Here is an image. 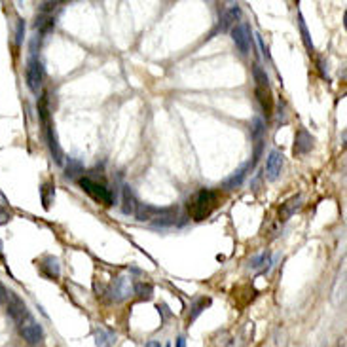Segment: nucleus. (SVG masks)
Masks as SVG:
<instances>
[{
    "mask_svg": "<svg viewBox=\"0 0 347 347\" xmlns=\"http://www.w3.org/2000/svg\"><path fill=\"white\" fill-rule=\"evenodd\" d=\"M218 205V195L213 190H199L195 192L188 201H186V209H188V215L195 222H201L209 217Z\"/></svg>",
    "mask_w": 347,
    "mask_h": 347,
    "instance_id": "f257e3e1",
    "label": "nucleus"
},
{
    "mask_svg": "<svg viewBox=\"0 0 347 347\" xmlns=\"http://www.w3.org/2000/svg\"><path fill=\"white\" fill-rule=\"evenodd\" d=\"M80 188L86 192L87 195H91L97 203H103V205H114V195L110 192L105 184H99L95 182L93 178H80Z\"/></svg>",
    "mask_w": 347,
    "mask_h": 347,
    "instance_id": "f03ea898",
    "label": "nucleus"
},
{
    "mask_svg": "<svg viewBox=\"0 0 347 347\" xmlns=\"http://www.w3.org/2000/svg\"><path fill=\"white\" fill-rule=\"evenodd\" d=\"M17 325H19V334H21L23 340H25L27 344L36 346V344H40V342H42V338H44L42 326L34 321V317H32L31 313L23 319L21 323H17Z\"/></svg>",
    "mask_w": 347,
    "mask_h": 347,
    "instance_id": "7ed1b4c3",
    "label": "nucleus"
},
{
    "mask_svg": "<svg viewBox=\"0 0 347 347\" xmlns=\"http://www.w3.org/2000/svg\"><path fill=\"white\" fill-rule=\"evenodd\" d=\"M251 25L249 23H239L232 29V40L236 42L237 49L243 55H249L252 51V36H251Z\"/></svg>",
    "mask_w": 347,
    "mask_h": 347,
    "instance_id": "20e7f679",
    "label": "nucleus"
},
{
    "mask_svg": "<svg viewBox=\"0 0 347 347\" xmlns=\"http://www.w3.org/2000/svg\"><path fill=\"white\" fill-rule=\"evenodd\" d=\"M25 78H27V86L32 93H38V89L44 82V66L38 57H31L27 68H25Z\"/></svg>",
    "mask_w": 347,
    "mask_h": 347,
    "instance_id": "39448f33",
    "label": "nucleus"
},
{
    "mask_svg": "<svg viewBox=\"0 0 347 347\" xmlns=\"http://www.w3.org/2000/svg\"><path fill=\"white\" fill-rule=\"evenodd\" d=\"M6 305H8V313L12 315V319H14L16 323H21L23 319L29 315L25 302H23L21 298H17V294L12 292V290H8V304Z\"/></svg>",
    "mask_w": 347,
    "mask_h": 347,
    "instance_id": "423d86ee",
    "label": "nucleus"
},
{
    "mask_svg": "<svg viewBox=\"0 0 347 347\" xmlns=\"http://www.w3.org/2000/svg\"><path fill=\"white\" fill-rule=\"evenodd\" d=\"M283 163H284V159H283L281 152L273 150V152L269 154V158H268V161H266V173H268V178H269V180H275V178L281 174Z\"/></svg>",
    "mask_w": 347,
    "mask_h": 347,
    "instance_id": "0eeeda50",
    "label": "nucleus"
},
{
    "mask_svg": "<svg viewBox=\"0 0 347 347\" xmlns=\"http://www.w3.org/2000/svg\"><path fill=\"white\" fill-rule=\"evenodd\" d=\"M47 146H49V152L53 156V159H55V163H59V165H63V159H65V154H63V148H61V144H59V141H57V133L53 129V126H47Z\"/></svg>",
    "mask_w": 347,
    "mask_h": 347,
    "instance_id": "6e6552de",
    "label": "nucleus"
},
{
    "mask_svg": "<svg viewBox=\"0 0 347 347\" xmlns=\"http://www.w3.org/2000/svg\"><path fill=\"white\" fill-rule=\"evenodd\" d=\"M254 95L258 99V105H260L262 112L266 114V118H269L273 114V97H271L269 87H256Z\"/></svg>",
    "mask_w": 347,
    "mask_h": 347,
    "instance_id": "1a4fd4ad",
    "label": "nucleus"
},
{
    "mask_svg": "<svg viewBox=\"0 0 347 347\" xmlns=\"http://www.w3.org/2000/svg\"><path fill=\"white\" fill-rule=\"evenodd\" d=\"M313 148V137L307 133V129H300L296 133V142H294V154L302 156Z\"/></svg>",
    "mask_w": 347,
    "mask_h": 347,
    "instance_id": "9d476101",
    "label": "nucleus"
},
{
    "mask_svg": "<svg viewBox=\"0 0 347 347\" xmlns=\"http://www.w3.org/2000/svg\"><path fill=\"white\" fill-rule=\"evenodd\" d=\"M300 205H302V197H300V195L290 197L286 203H283V207L279 209V218H281V220H288V218L300 209Z\"/></svg>",
    "mask_w": 347,
    "mask_h": 347,
    "instance_id": "9b49d317",
    "label": "nucleus"
},
{
    "mask_svg": "<svg viewBox=\"0 0 347 347\" xmlns=\"http://www.w3.org/2000/svg\"><path fill=\"white\" fill-rule=\"evenodd\" d=\"M42 271L49 279H57L59 277V262L53 256H46L42 262Z\"/></svg>",
    "mask_w": 347,
    "mask_h": 347,
    "instance_id": "f8f14e48",
    "label": "nucleus"
},
{
    "mask_svg": "<svg viewBox=\"0 0 347 347\" xmlns=\"http://www.w3.org/2000/svg\"><path fill=\"white\" fill-rule=\"evenodd\" d=\"M137 199H135V195L131 192L129 186H124V213L126 215H135V211H137Z\"/></svg>",
    "mask_w": 347,
    "mask_h": 347,
    "instance_id": "ddd939ff",
    "label": "nucleus"
},
{
    "mask_svg": "<svg viewBox=\"0 0 347 347\" xmlns=\"http://www.w3.org/2000/svg\"><path fill=\"white\" fill-rule=\"evenodd\" d=\"M239 14H241V8L239 6H234V8H230L226 14H224V17H222V23H220V31H228L236 19L239 17Z\"/></svg>",
    "mask_w": 347,
    "mask_h": 347,
    "instance_id": "4468645a",
    "label": "nucleus"
},
{
    "mask_svg": "<svg viewBox=\"0 0 347 347\" xmlns=\"http://www.w3.org/2000/svg\"><path fill=\"white\" fill-rule=\"evenodd\" d=\"M131 292V284H127L126 277H118L114 283V294H116V300H124L127 294Z\"/></svg>",
    "mask_w": 347,
    "mask_h": 347,
    "instance_id": "2eb2a0df",
    "label": "nucleus"
},
{
    "mask_svg": "<svg viewBox=\"0 0 347 347\" xmlns=\"http://www.w3.org/2000/svg\"><path fill=\"white\" fill-rule=\"evenodd\" d=\"M249 167H251V165H245V167H243V169H239L236 174H232V176L224 182V186H226V188H230V190H232V188H239V186H241V182H243V178H245V174H247V169H249Z\"/></svg>",
    "mask_w": 347,
    "mask_h": 347,
    "instance_id": "dca6fc26",
    "label": "nucleus"
},
{
    "mask_svg": "<svg viewBox=\"0 0 347 347\" xmlns=\"http://www.w3.org/2000/svg\"><path fill=\"white\" fill-rule=\"evenodd\" d=\"M40 194H42L44 209H49V205H51V201H53V195H55V186H53V182H46V184L42 186V190H40Z\"/></svg>",
    "mask_w": 347,
    "mask_h": 347,
    "instance_id": "f3484780",
    "label": "nucleus"
},
{
    "mask_svg": "<svg viewBox=\"0 0 347 347\" xmlns=\"http://www.w3.org/2000/svg\"><path fill=\"white\" fill-rule=\"evenodd\" d=\"M252 76H254V82H256V87H269V78L266 74V70L262 68L260 65L252 66Z\"/></svg>",
    "mask_w": 347,
    "mask_h": 347,
    "instance_id": "a211bd4d",
    "label": "nucleus"
},
{
    "mask_svg": "<svg viewBox=\"0 0 347 347\" xmlns=\"http://www.w3.org/2000/svg\"><path fill=\"white\" fill-rule=\"evenodd\" d=\"M112 342H114V336L110 332H105L103 328H99L95 332V344H97V347H110Z\"/></svg>",
    "mask_w": 347,
    "mask_h": 347,
    "instance_id": "6ab92c4d",
    "label": "nucleus"
},
{
    "mask_svg": "<svg viewBox=\"0 0 347 347\" xmlns=\"http://www.w3.org/2000/svg\"><path fill=\"white\" fill-rule=\"evenodd\" d=\"M53 25H55V19L42 14V16L36 19V23H34V29H36V31H40V32H47V31H51V29H53Z\"/></svg>",
    "mask_w": 347,
    "mask_h": 347,
    "instance_id": "aec40b11",
    "label": "nucleus"
},
{
    "mask_svg": "<svg viewBox=\"0 0 347 347\" xmlns=\"http://www.w3.org/2000/svg\"><path fill=\"white\" fill-rule=\"evenodd\" d=\"M12 220V211H10V205H8V199L4 197V194L0 192V226L10 222Z\"/></svg>",
    "mask_w": 347,
    "mask_h": 347,
    "instance_id": "412c9836",
    "label": "nucleus"
},
{
    "mask_svg": "<svg viewBox=\"0 0 347 347\" xmlns=\"http://www.w3.org/2000/svg\"><path fill=\"white\" fill-rule=\"evenodd\" d=\"M298 27H300L302 40H304L305 47H307L309 51H313V42H311V36H309V31H307V27H305V21H304V17H302V14H298Z\"/></svg>",
    "mask_w": 347,
    "mask_h": 347,
    "instance_id": "4be33fe9",
    "label": "nucleus"
},
{
    "mask_svg": "<svg viewBox=\"0 0 347 347\" xmlns=\"http://www.w3.org/2000/svg\"><path fill=\"white\" fill-rule=\"evenodd\" d=\"M264 131H266V127H264L262 118H254V120H252V126H251V137H252L254 141H258V139H262Z\"/></svg>",
    "mask_w": 347,
    "mask_h": 347,
    "instance_id": "5701e85b",
    "label": "nucleus"
},
{
    "mask_svg": "<svg viewBox=\"0 0 347 347\" xmlns=\"http://www.w3.org/2000/svg\"><path fill=\"white\" fill-rule=\"evenodd\" d=\"M135 292L141 296V298H146V300H150L152 298V284H144V283H137L135 284Z\"/></svg>",
    "mask_w": 347,
    "mask_h": 347,
    "instance_id": "b1692460",
    "label": "nucleus"
},
{
    "mask_svg": "<svg viewBox=\"0 0 347 347\" xmlns=\"http://www.w3.org/2000/svg\"><path fill=\"white\" fill-rule=\"evenodd\" d=\"M209 304H211V300H209V298H199V300L192 305V315H190V321H194L195 317H197V315H199V313H201V311H203V309H205Z\"/></svg>",
    "mask_w": 347,
    "mask_h": 347,
    "instance_id": "393cba45",
    "label": "nucleus"
},
{
    "mask_svg": "<svg viewBox=\"0 0 347 347\" xmlns=\"http://www.w3.org/2000/svg\"><path fill=\"white\" fill-rule=\"evenodd\" d=\"M82 169H84V165L78 159H68V163H66V176H76Z\"/></svg>",
    "mask_w": 347,
    "mask_h": 347,
    "instance_id": "a878e982",
    "label": "nucleus"
},
{
    "mask_svg": "<svg viewBox=\"0 0 347 347\" xmlns=\"http://www.w3.org/2000/svg\"><path fill=\"white\" fill-rule=\"evenodd\" d=\"M23 36H25V21L19 19V21H17V29H16V44H17V46L23 44Z\"/></svg>",
    "mask_w": 347,
    "mask_h": 347,
    "instance_id": "bb28decb",
    "label": "nucleus"
},
{
    "mask_svg": "<svg viewBox=\"0 0 347 347\" xmlns=\"http://www.w3.org/2000/svg\"><path fill=\"white\" fill-rule=\"evenodd\" d=\"M55 6H57V2H44V4H40V12L44 16H47V12L55 10Z\"/></svg>",
    "mask_w": 347,
    "mask_h": 347,
    "instance_id": "cd10ccee",
    "label": "nucleus"
},
{
    "mask_svg": "<svg viewBox=\"0 0 347 347\" xmlns=\"http://www.w3.org/2000/svg\"><path fill=\"white\" fill-rule=\"evenodd\" d=\"M0 304H8V288L0 283Z\"/></svg>",
    "mask_w": 347,
    "mask_h": 347,
    "instance_id": "c85d7f7f",
    "label": "nucleus"
},
{
    "mask_svg": "<svg viewBox=\"0 0 347 347\" xmlns=\"http://www.w3.org/2000/svg\"><path fill=\"white\" fill-rule=\"evenodd\" d=\"M256 38H258V46H260V49H262V55H264V57H269L268 47H266V44H264V38H262L260 34H256Z\"/></svg>",
    "mask_w": 347,
    "mask_h": 347,
    "instance_id": "c756f323",
    "label": "nucleus"
},
{
    "mask_svg": "<svg viewBox=\"0 0 347 347\" xmlns=\"http://www.w3.org/2000/svg\"><path fill=\"white\" fill-rule=\"evenodd\" d=\"M174 347H186V338H184V336L176 338V346H174Z\"/></svg>",
    "mask_w": 347,
    "mask_h": 347,
    "instance_id": "7c9ffc66",
    "label": "nucleus"
},
{
    "mask_svg": "<svg viewBox=\"0 0 347 347\" xmlns=\"http://www.w3.org/2000/svg\"><path fill=\"white\" fill-rule=\"evenodd\" d=\"M146 347H161V344H159V342H156V340H152V342H148V344H146Z\"/></svg>",
    "mask_w": 347,
    "mask_h": 347,
    "instance_id": "2f4dec72",
    "label": "nucleus"
},
{
    "mask_svg": "<svg viewBox=\"0 0 347 347\" xmlns=\"http://www.w3.org/2000/svg\"><path fill=\"white\" fill-rule=\"evenodd\" d=\"M0 258H2V241H0Z\"/></svg>",
    "mask_w": 347,
    "mask_h": 347,
    "instance_id": "473e14b6",
    "label": "nucleus"
}]
</instances>
